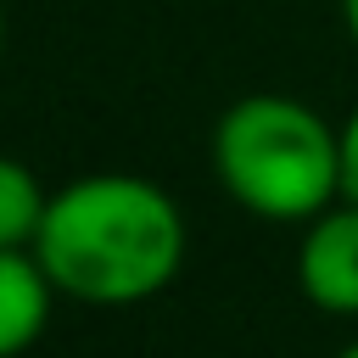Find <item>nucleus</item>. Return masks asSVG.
<instances>
[{
	"instance_id": "6e6552de",
	"label": "nucleus",
	"mask_w": 358,
	"mask_h": 358,
	"mask_svg": "<svg viewBox=\"0 0 358 358\" xmlns=\"http://www.w3.org/2000/svg\"><path fill=\"white\" fill-rule=\"evenodd\" d=\"M0 62H6V6H0Z\"/></svg>"
},
{
	"instance_id": "f03ea898",
	"label": "nucleus",
	"mask_w": 358,
	"mask_h": 358,
	"mask_svg": "<svg viewBox=\"0 0 358 358\" xmlns=\"http://www.w3.org/2000/svg\"><path fill=\"white\" fill-rule=\"evenodd\" d=\"M213 179L224 196L268 224H308L341 201V123L319 106L252 90L213 123Z\"/></svg>"
},
{
	"instance_id": "20e7f679",
	"label": "nucleus",
	"mask_w": 358,
	"mask_h": 358,
	"mask_svg": "<svg viewBox=\"0 0 358 358\" xmlns=\"http://www.w3.org/2000/svg\"><path fill=\"white\" fill-rule=\"evenodd\" d=\"M56 308V285L34 246H0V358H22Z\"/></svg>"
},
{
	"instance_id": "7ed1b4c3",
	"label": "nucleus",
	"mask_w": 358,
	"mask_h": 358,
	"mask_svg": "<svg viewBox=\"0 0 358 358\" xmlns=\"http://www.w3.org/2000/svg\"><path fill=\"white\" fill-rule=\"evenodd\" d=\"M296 291L336 319H358V201H336L302 224L296 241Z\"/></svg>"
},
{
	"instance_id": "39448f33",
	"label": "nucleus",
	"mask_w": 358,
	"mask_h": 358,
	"mask_svg": "<svg viewBox=\"0 0 358 358\" xmlns=\"http://www.w3.org/2000/svg\"><path fill=\"white\" fill-rule=\"evenodd\" d=\"M45 201H50V190L39 185V173L22 157L0 151V246H34V235L45 224Z\"/></svg>"
},
{
	"instance_id": "0eeeda50",
	"label": "nucleus",
	"mask_w": 358,
	"mask_h": 358,
	"mask_svg": "<svg viewBox=\"0 0 358 358\" xmlns=\"http://www.w3.org/2000/svg\"><path fill=\"white\" fill-rule=\"evenodd\" d=\"M336 11H341V28H347V39L358 50V0H336Z\"/></svg>"
},
{
	"instance_id": "1a4fd4ad",
	"label": "nucleus",
	"mask_w": 358,
	"mask_h": 358,
	"mask_svg": "<svg viewBox=\"0 0 358 358\" xmlns=\"http://www.w3.org/2000/svg\"><path fill=\"white\" fill-rule=\"evenodd\" d=\"M336 358H358V341H347V347H341V352H336Z\"/></svg>"
},
{
	"instance_id": "f257e3e1",
	"label": "nucleus",
	"mask_w": 358,
	"mask_h": 358,
	"mask_svg": "<svg viewBox=\"0 0 358 358\" xmlns=\"http://www.w3.org/2000/svg\"><path fill=\"white\" fill-rule=\"evenodd\" d=\"M185 213L145 173H78L50 190L34 257L56 296L129 308L168 291L185 268Z\"/></svg>"
},
{
	"instance_id": "423d86ee",
	"label": "nucleus",
	"mask_w": 358,
	"mask_h": 358,
	"mask_svg": "<svg viewBox=\"0 0 358 358\" xmlns=\"http://www.w3.org/2000/svg\"><path fill=\"white\" fill-rule=\"evenodd\" d=\"M341 196L358 201V106L341 123Z\"/></svg>"
}]
</instances>
